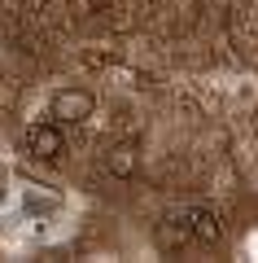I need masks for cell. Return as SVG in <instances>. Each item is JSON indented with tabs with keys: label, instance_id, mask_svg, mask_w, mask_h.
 I'll use <instances>...</instances> for the list:
<instances>
[{
	"label": "cell",
	"instance_id": "2",
	"mask_svg": "<svg viewBox=\"0 0 258 263\" xmlns=\"http://www.w3.org/2000/svg\"><path fill=\"white\" fill-rule=\"evenodd\" d=\"M27 154L35 162H62L66 158L62 123H31V127H27Z\"/></svg>",
	"mask_w": 258,
	"mask_h": 263
},
{
	"label": "cell",
	"instance_id": "3",
	"mask_svg": "<svg viewBox=\"0 0 258 263\" xmlns=\"http://www.w3.org/2000/svg\"><path fill=\"white\" fill-rule=\"evenodd\" d=\"M184 224H188V237H193V241H206V246L223 241V219L214 215L210 206H193V211H184Z\"/></svg>",
	"mask_w": 258,
	"mask_h": 263
},
{
	"label": "cell",
	"instance_id": "1",
	"mask_svg": "<svg viewBox=\"0 0 258 263\" xmlns=\"http://www.w3.org/2000/svg\"><path fill=\"white\" fill-rule=\"evenodd\" d=\"M96 110V92L92 88H83V84H70V88H57L53 97V123H83V119H92Z\"/></svg>",
	"mask_w": 258,
	"mask_h": 263
},
{
	"label": "cell",
	"instance_id": "4",
	"mask_svg": "<svg viewBox=\"0 0 258 263\" xmlns=\"http://www.w3.org/2000/svg\"><path fill=\"white\" fill-rule=\"evenodd\" d=\"M136 167H140V154H136V145H114V149L105 154V171H110V176H118V180L136 176Z\"/></svg>",
	"mask_w": 258,
	"mask_h": 263
},
{
	"label": "cell",
	"instance_id": "5",
	"mask_svg": "<svg viewBox=\"0 0 258 263\" xmlns=\"http://www.w3.org/2000/svg\"><path fill=\"white\" fill-rule=\"evenodd\" d=\"M157 241H162L166 250H180V246H184V241H193V237H188V224H184V215L166 219V224L157 228Z\"/></svg>",
	"mask_w": 258,
	"mask_h": 263
},
{
	"label": "cell",
	"instance_id": "6",
	"mask_svg": "<svg viewBox=\"0 0 258 263\" xmlns=\"http://www.w3.org/2000/svg\"><path fill=\"white\" fill-rule=\"evenodd\" d=\"M0 197H5V189H0Z\"/></svg>",
	"mask_w": 258,
	"mask_h": 263
}]
</instances>
